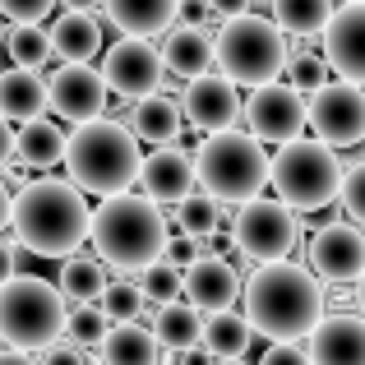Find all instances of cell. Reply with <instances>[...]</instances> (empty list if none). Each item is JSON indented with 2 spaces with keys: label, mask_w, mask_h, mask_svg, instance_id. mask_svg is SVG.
Returning a JSON list of instances; mask_svg holds the SVG:
<instances>
[{
  "label": "cell",
  "mask_w": 365,
  "mask_h": 365,
  "mask_svg": "<svg viewBox=\"0 0 365 365\" xmlns=\"http://www.w3.org/2000/svg\"><path fill=\"white\" fill-rule=\"evenodd\" d=\"M241 305H245L250 329H255L259 338H273V342L310 338L324 324V314H329L324 282L305 264H292V259H282V264H259L241 287Z\"/></svg>",
  "instance_id": "6da1fadb"
},
{
  "label": "cell",
  "mask_w": 365,
  "mask_h": 365,
  "mask_svg": "<svg viewBox=\"0 0 365 365\" xmlns=\"http://www.w3.org/2000/svg\"><path fill=\"white\" fill-rule=\"evenodd\" d=\"M9 227H14V241L28 255L70 259L79 255V245L93 232V208L83 204V190L74 180L42 176V180H28L24 190H14Z\"/></svg>",
  "instance_id": "7a4b0ae2"
},
{
  "label": "cell",
  "mask_w": 365,
  "mask_h": 365,
  "mask_svg": "<svg viewBox=\"0 0 365 365\" xmlns=\"http://www.w3.org/2000/svg\"><path fill=\"white\" fill-rule=\"evenodd\" d=\"M139 167H143L139 139L130 134V125L111 116L74 125V134L65 139V171L83 195H98V199L125 195L139 180Z\"/></svg>",
  "instance_id": "3957f363"
},
{
  "label": "cell",
  "mask_w": 365,
  "mask_h": 365,
  "mask_svg": "<svg viewBox=\"0 0 365 365\" xmlns=\"http://www.w3.org/2000/svg\"><path fill=\"white\" fill-rule=\"evenodd\" d=\"M93 250L107 268H148L167 255V217L148 195H111L93 208Z\"/></svg>",
  "instance_id": "277c9868"
},
{
  "label": "cell",
  "mask_w": 365,
  "mask_h": 365,
  "mask_svg": "<svg viewBox=\"0 0 365 365\" xmlns=\"http://www.w3.org/2000/svg\"><path fill=\"white\" fill-rule=\"evenodd\" d=\"M268 153L255 134L245 130H222L208 134L195 148V185L204 195H213L217 204H250L259 199V190L268 185Z\"/></svg>",
  "instance_id": "5b68a950"
},
{
  "label": "cell",
  "mask_w": 365,
  "mask_h": 365,
  "mask_svg": "<svg viewBox=\"0 0 365 365\" xmlns=\"http://www.w3.org/2000/svg\"><path fill=\"white\" fill-rule=\"evenodd\" d=\"M217 51V70L236 83V88H264V83H277V74L292 61V46H287V33L264 14H241L227 19L213 37Z\"/></svg>",
  "instance_id": "8992f818"
},
{
  "label": "cell",
  "mask_w": 365,
  "mask_h": 365,
  "mask_svg": "<svg viewBox=\"0 0 365 365\" xmlns=\"http://www.w3.org/2000/svg\"><path fill=\"white\" fill-rule=\"evenodd\" d=\"M65 296L46 277H9L0 287V342L14 351H46L65 333Z\"/></svg>",
  "instance_id": "52a82bcc"
},
{
  "label": "cell",
  "mask_w": 365,
  "mask_h": 365,
  "mask_svg": "<svg viewBox=\"0 0 365 365\" xmlns=\"http://www.w3.org/2000/svg\"><path fill=\"white\" fill-rule=\"evenodd\" d=\"M268 185L277 190L292 213H319L338 199L342 190V162L329 143L319 139H296L282 143L268 162Z\"/></svg>",
  "instance_id": "ba28073f"
},
{
  "label": "cell",
  "mask_w": 365,
  "mask_h": 365,
  "mask_svg": "<svg viewBox=\"0 0 365 365\" xmlns=\"http://www.w3.org/2000/svg\"><path fill=\"white\" fill-rule=\"evenodd\" d=\"M236 250L259 264H282L292 259V250L301 245V217L282 204V199H250L236 208L232 222Z\"/></svg>",
  "instance_id": "9c48e42d"
},
{
  "label": "cell",
  "mask_w": 365,
  "mask_h": 365,
  "mask_svg": "<svg viewBox=\"0 0 365 365\" xmlns=\"http://www.w3.org/2000/svg\"><path fill=\"white\" fill-rule=\"evenodd\" d=\"M245 134H255L259 143H296L305 139V125H310V102L305 93H296L292 83H264V88H250L245 107H241Z\"/></svg>",
  "instance_id": "30bf717a"
},
{
  "label": "cell",
  "mask_w": 365,
  "mask_h": 365,
  "mask_svg": "<svg viewBox=\"0 0 365 365\" xmlns=\"http://www.w3.org/2000/svg\"><path fill=\"white\" fill-rule=\"evenodd\" d=\"M305 268L329 287H351L365 273V232L356 222H324L305 241Z\"/></svg>",
  "instance_id": "8fae6325"
},
{
  "label": "cell",
  "mask_w": 365,
  "mask_h": 365,
  "mask_svg": "<svg viewBox=\"0 0 365 365\" xmlns=\"http://www.w3.org/2000/svg\"><path fill=\"white\" fill-rule=\"evenodd\" d=\"M162 74H167V65H162V51L148 37H120V42H111L107 56H102V79H107V88L125 102L153 98V93L162 88Z\"/></svg>",
  "instance_id": "7c38bea8"
},
{
  "label": "cell",
  "mask_w": 365,
  "mask_h": 365,
  "mask_svg": "<svg viewBox=\"0 0 365 365\" xmlns=\"http://www.w3.org/2000/svg\"><path fill=\"white\" fill-rule=\"evenodd\" d=\"M310 130L329 148H347L365 139V88L347 79H329L319 93H310Z\"/></svg>",
  "instance_id": "4fadbf2b"
},
{
  "label": "cell",
  "mask_w": 365,
  "mask_h": 365,
  "mask_svg": "<svg viewBox=\"0 0 365 365\" xmlns=\"http://www.w3.org/2000/svg\"><path fill=\"white\" fill-rule=\"evenodd\" d=\"M107 98H111V88L102 79V70H93V65H61L46 79V107L70 125L98 120L107 111Z\"/></svg>",
  "instance_id": "5bb4252c"
},
{
  "label": "cell",
  "mask_w": 365,
  "mask_h": 365,
  "mask_svg": "<svg viewBox=\"0 0 365 365\" xmlns=\"http://www.w3.org/2000/svg\"><path fill=\"white\" fill-rule=\"evenodd\" d=\"M241 88H236L232 79H227L222 70H208L199 74V79L185 83V102H180V111H185V120L195 125V130L204 134H222V130H236V120H241Z\"/></svg>",
  "instance_id": "9a60e30c"
},
{
  "label": "cell",
  "mask_w": 365,
  "mask_h": 365,
  "mask_svg": "<svg viewBox=\"0 0 365 365\" xmlns=\"http://www.w3.org/2000/svg\"><path fill=\"white\" fill-rule=\"evenodd\" d=\"M324 61L338 79L365 88V0L333 9L329 28H324Z\"/></svg>",
  "instance_id": "2e32d148"
},
{
  "label": "cell",
  "mask_w": 365,
  "mask_h": 365,
  "mask_svg": "<svg viewBox=\"0 0 365 365\" xmlns=\"http://www.w3.org/2000/svg\"><path fill=\"white\" fill-rule=\"evenodd\" d=\"M139 185L153 204H180L185 195H195V158L180 143H162V148L143 153L139 167Z\"/></svg>",
  "instance_id": "e0dca14e"
},
{
  "label": "cell",
  "mask_w": 365,
  "mask_h": 365,
  "mask_svg": "<svg viewBox=\"0 0 365 365\" xmlns=\"http://www.w3.org/2000/svg\"><path fill=\"white\" fill-rule=\"evenodd\" d=\"M241 273L232 268V259L227 255H199L195 264L185 268V301L190 305H199L204 314H213V310H232L236 301H241Z\"/></svg>",
  "instance_id": "ac0fdd59"
},
{
  "label": "cell",
  "mask_w": 365,
  "mask_h": 365,
  "mask_svg": "<svg viewBox=\"0 0 365 365\" xmlns=\"http://www.w3.org/2000/svg\"><path fill=\"white\" fill-rule=\"evenodd\" d=\"M310 365H365V319L361 314H324L305 338Z\"/></svg>",
  "instance_id": "d6986e66"
},
{
  "label": "cell",
  "mask_w": 365,
  "mask_h": 365,
  "mask_svg": "<svg viewBox=\"0 0 365 365\" xmlns=\"http://www.w3.org/2000/svg\"><path fill=\"white\" fill-rule=\"evenodd\" d=\"M213 61H217V51H213V33H208V28L176 24L167 37H162V65H167L171 74H180V79L208 74Z\"/></svg>",
  "instance_id": "ffe728a7"
},
{
  "label": "cell",
  "mask_w": 365,
  "mask_h": 365,
  "mask_svg": "<svg viewBox=\"0 0 365 365\" xmlns=\"http://www.w3.org/2000/svg\"><path fill=\"white\" fill-rule=\"evenodd\" d=\"M107 19L125 37H158L171 33L180 19V0H102Z\"/></svg>",
  "instance_id": "44dd1931"
},
{
  "label": "cell",
  "mask_w": 365,
  "mask_h": 365,
  "mask_svg": "<svg viewBox=\"0 0 365 365\" xmlns=\"http://www.w3.org/2000/svg\"><path fill=\"white\" fill-rule=\"evenodd\" d=\"M51 51L65 65H88L102 51V24L93 14H83V9H65L51 24Z\"/></svg>",
  "instance_id": "7402d4cb"
},
{
  "label": "cell",
  "mask_w": 365,
  "mask_h": 365,
  "mask_svg": "<svg viewBox=\"0 0 365 365\" xmlns=\"http://www.w3.org/2000/svg\"><path fill=\"white\" fill-rule=\"evenodd\" d=\"M65 139H70V134L56 120L37 116V120H28V125L14 130V162H24L28 171H51L56 162H65Z\"/></svg>",
  "instance_id": "603a6c76"
},
{
  "label": "cell",
  "mask_w": 365,
  "mask_h": 365,
  "mask_svg": "<svg viewBox=\"0 0 365 365\" xmlns=\"http://www.w3.org/2000/svg\"><path fill=\"white\" fill-rule=\"evenodd\" d=\"M180 120H185V111L176 107L171 98H162V93H153V98L143 102H130V134L139 143H153V148H162V143H176L180 139Z\"/></svg>",
  "instance_id": "cb8c5ba5"
},
{
  "label": "cell",
  "mask_w": 365,
  "mask_h": 365,
  "mask_svg": "<svg viewBox=\"0 0 365 365\" xmlns=\"http://www.w3.org/2000/svg\"><path fill=\"white\" fill-rule=\"evenodd\" d=\"M46 111V79L37 70H5L0 74V116L5 120H37Z\"/></svg>",
  "instance_id": "d4e9b609"
},
{
  "label": "cell",
  "mask_w": 365,
  "mask_h": 365,
  "mask_svg": "<svg viewBox=\"0 0 365 365\" xmlns=\"http://www.w3.org/2000/svg\"><path fill=\"white\" fill-rule=\"evenodd\" d=\"M102 365H158L162 361V342L153 338V329L143 324H111V333L98 347Z\"/></svg>",
  "instance_id": "484cf974"
},
{
  "label": "cell",
  "mask_w": 365,
  "mask_h": 365,
  "mask_svg": "<svg viewBox=\"0 0 365 365\" xmlns=\"http://www.w3.org/2000/svg\"><path fill=\"white\" fill-rule=\"evenodd\" d=\"M153 338L167 351H190L204 347V310L190 301H171L162 310H153Z\"/></svg>",
  "instance_id": "4316f807"
},
{
  "label": "cell",
  "mask_w": 365,
  "mask_h": 365,
  "mask_svg": "<svg viewBox=\"0 0 365 365\" xmlns=\"http://www.w3.org/2000/svg\"><path fill=\"white\" fill-rule=\"evenodd\" d=\"M255 342V329H250L245 310H213L204 314V347L213 351L217 361H241Z\"/></svg>",
  "instance_id": "83f0119b"
},
{
  "label": "cell",
  "mask_w": 365,
  "mask_h": 365,
  "mask_svg": "<svg viewBox=\"0 0 365 365\" xmlns=\"http://www.w3.org/2000/svg\"><path fill=\"white\" fill-rule=\"evenodd\" d=\"M61 296L74 305H98L102 292H107V264L98 255H70L61 264Z\"/></svg>",
  "instance_id": "f1b7e54d"
},
{
  "label": "cell",
  "mask_w": 365,
  "mask_h": 365,
  "mask_svg": "<svg viewBox=\"0 0 365 365\" xmlns=\"http://www.w3.org/2000/svg\"><path fill=\"white\" fill-rule=\"evenodd\" d=\"M333 0H273V24L282 33H296V37H310V33H324L333 19Z\"/></svg>",
  "instance_id": "f546056e"
},
{
  "label": "cell",
  "mask_w": 365,
  "mask_h": 365,
  "mask_svg": "<svg viewBox=\"0 0 365 365\" xmlns=\"http://www.w3.org/2000/svg\"><path fill=\"white\" fill-rule=\"evenodd\" d=\"M5 51L9 61H14V70H42L46 61H51V33L37 24H14L5 33Z\"/></svg>",
  "instance_id": "4dcf8cb0"
},
{
  "label": "cell",
  "mask_w": 365,
  "mask_h": 365,
  "mask_svg": "<svg viewBox=\"0 0 365 365\" xmlns=\"http://www.w3.org/2000/svg\"><path fill=\"white\" fill-rule=\"evenodd\" d=\"M176 222L185 236H195V241H208V236L217 232V222H222V204H217L213 195H204V190H195V195H185L176 204Z\"/></svg>",
  "instance_id": "1f68e13d"
},
{
  "label": "cell",
  "mask_w": 365,
  "mask_h": 365,
  "mask_svg": "<svg viewBox=\"0 0 365 365\" xmlns=\"http://www.w3.org/2000/svg\"><path fill=\"white\" fill-rule=\"evenodd\" d=\"M139 292H143V301H148L153 310H162V305H171V301L185 296V273H180L176 264H167V259H158V264L139 268Z\"/></svg>",
  "instance_id": "d6a6232c"
},
{
  "label": "cell",
  "mask_w": 365,
  "mask_h": 365,
  "mask_svg": "<svg viewBox=\"0 0 365 365\" xmlns=\"http://www.w3.org/2000/svg\"><path fill=\"white\" fill-rule=\"evenodd\" d=\"M143 292H139V282H107V292H102V301H98V310L107 314L111 324H134L143 314Z\"/></svg>",
  "instance_id": "836d02e7"
},
{
  "label": "cell",
  "mask_w": 365,
  "mask_h": 365,
  "mask_svg": "<svg viewBox=\"0 0 365 365\" xmlns=\"http://www.w3.org/2000/svg\"><path fill=\"white\" fill-rule=\"evenodd\" d=\"M107 333H111V319L98 305H74L70 319H65V338H70L74 347H102Z\"/></svg>",
  "instance_id": "e575fe53"
},
{
  "label": "cell",
  "mask_w": 365,
  "mask_h": 365,
  "mask_svg": "<svg viewBox=\"0 0 365 365\" xmlns=\"http://www.w3.org/2000/svg\"><path fill=\"white\" fill-rule=\"evenodd\" d=\"M329 61H324V51H292V61H287V83H292L296 93H319L324 83H329Z\"/></svg>",
  "instance_id": "d590c367"
},
{
  "label": "cell",
  "mask_w": 365,
  "mask_h": 365,
  "mask_svg": "<svg viewBox=\"0 0 365 365\" xmlns=\"http://www.w3.org/2000/svg\"><path fill=\"white\" fill-rule=\"evenodd\" d=\"M338 204H342V213H347V222H356L365 232V158H356L351 167H342Z\"/></svg>",
  "instance_id": "8d00e7d4"
},
{
  "label": "cell",
  "mask_w": 365,
  "mask_h": 365,
  "mask_svg": "<svg viewBox=\"0 0 365 365\" xmlns=\"http://www.w3.org/2000/svg\"><path fill=\"white\" fill-rule=\"evenodd\" d=\"M51 9H56V0H0V19H9V28L14 24H42Z\"/></svg>",
  "instance_id": "74e56055"
},
{
  "label": "cell",
  "mask_w": 365,
  "mask_h": 365,
  "mask_svg": "<svg viewBox=\"0 0 365 365\" xmlns=\"http://www.w3.org/2000/svg\"><path fill=\"white\" fill-rule=\"evenodd\" d=\"M199 255H208L204 241H195V236H185V232H180V236H171V241H167V255H162V259H167V264H176L180 273H185V268L195 264Z\"/></svg>",
  "instance_id": "f35d334b"
},
{
  "label": "cell",
  "mask_w": 365,
  "mask_h": 365,
  "mask_svg": "<svg viewBox=\"0 0 365 365\" xmlns=\"http://www.w3.org/2000/svg\"><path fill=\"white\" fill-rule=\"evenodd\" d=\"M259 365H310V351H305L301 342H273Z\"/></svg>",
  "instance_id": "ab89813d"
},
{
  "label": "cell",
  "mask_w": 365,
  "mask_h": 365,
  "mask_svg": "<svg viewBox=\"0 0 365 365\" xmlns=\"http://www.w3.org/2000/svg\"><path fill=\"white\" fill-rule=\"evenodd\" d=\"M37 365H88V356H83V347H74V342H56V347L42 351Z\"/></svg>",
  "instance_id": "60d3db41"
},
{
  "label": "cell",
  "mask_w": 365,
  "mask_h": 365,
  "mask_svg": "<svg viewBox=\"0 0 365 365\" xmlns=\"http://www.w3.org/2000/svg\"><path fill=\"white\" fill-rule=\"evenodd\" d=\"M250 5H255V0H208V9L222 14V19H241V14H250Z\"/></svg>",
  "instance_id": "b9f144b4"
},
{
  "label": "cell",
  "mask_w": 365,
  "mask_h": 365,
  "mask_svg": "<svg viewBox=\"0 0 365 365\" xmlns=\"http://www.w3.org/2000/svg\"><path fill=\"white\" fill-rule=\"evenodd\" d=\"M9 277H19V255H14V245L0 241V287H5Z\"/></svg>",
  "instance_id": "7bdbcfd3"
},
{
  "label": "cell",
  "mask_w": 365,
  "mask_h": 365,
  "mask_svg": "<svg viewBox=\"0 0 365 365\" xmlns=\"http://www.w3.org/2000/svg\"><path fill=\"white\" fill-rule=\"evenodd\" d=\"M14 162V130H9V120L0 116V167H9Z\"/></svg>",
  "instance_id": "ee69618b"
},
{
  "label": "cell",
  "mask_w": 365,
  "mask_h": 365,
  "mask_svg": "<svg viewBox=\"0 0 365 365\" xmlns=\"http://www.w3.org/2000/svg\"><path fill=\"white\" fill-rule=\"evenodd\" d=\"M0 365H37V361L28 356V351H14V347H5V351H0Z\"/></svg>",
  "instance_id": "f6af8a7d"
},
{
  "label": "cell",
  "mask_w": 365,
  "mask_h": 365,
  "mask_svg": "<svg viewBox=\"0 0 365 365\" xmlns=\"http://www.w3.org/2000/svg\"><path fill=\"white\" fill-rule=\"evenodd\" d=\"M9 204H14V199H9V185L0 180V232L9 227Z\"/></svg>",
  "instance_id": "bcb514c9"
},
{
  "label": "cell",
  "mask_w": 365,
  "mask_h": 365,
  "mask_svg": "<svg viewBox=\"0 0 365 365\" xmlns=\"http://www.w3.org/2000/svg\"><path fill=\"white\" fill-rule=\"evenodd\" d=\"M61 5H65V9H83V14H93L102 0H61Z\"/></svg>",
  "instance_id": "7dc6e473"
},
{
  "label": "cell",
  "mask_w": 365,
  "mask_h": 365,
  "mask_svg": "<svg viewBox=\"0 0 365 365\" xmlns=\"http://www.w3.org/2000/svg\"><path fill=\"white\" fill-rule=\"evenodd\" d=\"M356 305H361V319H365V273H361V282H356Z\"/></svg>",
  "instance_id": "c3c4849f"
},
{
  "label": "cell",
  "mask_w": 365,
  "mask_h": 365,
  "mask_svg": "<svg viewBox=\"0 0 365 365\" xmlns=\"http://www.w3.org/2000/svg\"><path fill=\"white\" fill-rule=\"evenodd\" d=\"M0 46H5V19H0Z\"/></svg>",
  "instance_id": "681fc988"
},
{
  "label": "cell",
  "mask_w": 365,
  "mask_h": 365,
  "mask_svg": "<svg viewBox=\"0 0 365 365\" xmlns=\"http://www.w3.org/2000/svg\"><path fill=\"white\" fill-rule=\"evenodd\" d=\"M217 365H245V361H217Z\"/></svg>",
  "instance_id": "f907efd6"
},
{
  "label": "cell",
  "mask_w": 365,
  "mask_h": 365,
  "mask_svg": "<svg viewBox=\"0 0 365 365\" xmlns=\"http://www.w3.org/2000/svg\"><path fill=\"white\" fill-rule=\"evenodd\" d=\"M347 5H361V0H347Z\"/></svg>",
  "instance_id": "816d5d0a"
}]
</instances>
